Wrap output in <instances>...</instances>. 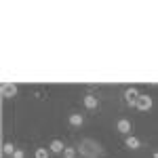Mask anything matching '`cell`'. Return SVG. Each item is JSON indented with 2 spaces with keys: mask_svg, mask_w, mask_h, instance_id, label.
<instances>
[{
  "mask_svg": "<svg viewBox=\"0 0 158 158\" xmlns=\"http://www.w3.org/2000/svg\"><path fill=\"white\" fill-rule=\"evenodd\" d=\"M76 154H78V150H76V148H65V150H63V158H76Z\"/></svg>",
  "mask_w": 158,
  "mask_h": 158,
  "instance_id": "obj_12",
  "label": "cell"
},
{
  "mask_svg": "<svg viewBox=\"0 0 158 158\" xmlns=\"http://www.w3.org/2000/svg\"><path fill=\"white\" fill-rule=\"evenodd\" d=\"M51 156V150L47 148H36V152H34V158H49Z\"/></svg>",
  "mask_w": 158,
  "mask_h": 158,
  "instance_id": "obj_11",
  "label": "cell"
},
{
  "mask_svg": "<svg viewBox=\"0 0 158 158\" xmlns=\"http://www.w3.org/2000/svg\"><path fill=\"white\" fill-rule=\"evenodd\" d=\"M131 129H133V124H131L129 118H120V120L116 122V131L122 135H131Z\"/></svg>",
  "mask_w": 158,
  "mask_h": 158,
  "instance_id": "obj_5",
  "label": "cell"
},
{
  "mask_svg": "<svg viewBox=\"0 0 158 158\" xmlns=\"http://www.w3.org/2000/svg\"><path fill=\"white\" fill-rule=\"evenodd\" d=\"M65 143L61 141V139H53L49 143V150H51V154H63V150H65Z\"/></svg>",
  "mask_w": 158,
  "mask_h": 158,
  "instance_id": "obj_7",
  "label": "cell"
},
{
  "mask_svg": "<svg viewBox=\"0 0 158 158\" xmlns=\"http://www.w3.org/2000/svg\"><path fill=\"white\" fill-rule=\"evenodd\" d=\"M17 89L19 86L15 85V82H2V86H0V91H2V97L4 99H11L17 95Z\"/></svg>",
  "mask_w": 158,
  "mask_h": 158,
  "instance_id": "obj_3",
  "label": "cell"
},
{
  "mask_svg": "<svg viewBox=\"0 0 158 158\" xmlns=\"http://www.w3.org/2000/svg\"><path fill=\"white\" fill-rule=\"evenodd\" d=\"M78 152L85 158H97V156H101L103 150H101V146H99L95 139H82L80 146H78Z\"/></svg>",
  "mask_w": 158,
  "mask_h": 158,
  "instance_id": "obj_1",
  "label": "cell"
},
{
  "mask_svg": "<svg viewBox=\"0 0 158 158\" xmlns=\"http://www.w3.org/2000/svg\"><path fill=\"white\" fill-rule=\"evenodd\" d=\"M99 106V97L97 95H85V108L86 110H95Z\"/></svg>",
  "mask_w": 158,
  "mask_h": 158,
  "instance_id": "obj_8",
  "label": "cell"
},
{
  "mask_svg": "<svg viewBox=\"0 0 158 158\" xmlns=\"http://www.w3.org/2000/svg\"><path fill=\"white\" fill-rule=\"evenodd\" d=\"M139 95H141V93H139V91H137L135 86H129V89L124 91V101H127L129 106H135V103H137V97H139Z\"/></svg>",
  "mask_w": 158,
  "mask_h": 158,
  "instance_id": "obj_4",
  "label": "cell"
},
{
  "mask_svg": "<svg viewBox=\"0 0 158 158\" xmlns=\"http://www.w3.org/2000/svg\"><path fill=\"white\" fill-rule=\"evenodd\" d=\"M152 106H154V99L150 97V95H146V93H141V95L137 97V103H135V108L141 110V112H148V110H152Z\"/></svg>",
  "mask_w": 158,
  "mask_h": 158,
  "instance_id": "obj_2",
  "label": "cell"
},
{
  "mask_svg": "<svg viewBox=\"0 0 158 158\" xmlns=\"http://www.w3.org/2000/svg\"><path fill=\"white\" fill-rule=\"evenodd\" d=\"M124 146L129 148V150H139L141 148V139L135 137V135H127L124 137Z\"/></svg>",
  "mask_w": 158,
  "mask_h": 158,
  "instance_id": "obj_6",
  "label": "cell"
},
{
  "mask_svg": "<svg viewBox=\"0 0 158 158\" xmlns=\"http://www.w3.org/2000/svg\"><path fill=\"white\" fill-rule=\"evenodd\" d=\"M152 158H158V150H156V152H154V154H152Z\"/></svg>",
  "mask_w": 158,
  "mask_h": 158,
  "instance_id": "obj_14",
  "label": "cell"
},
{
  "mask_svg": "<svg viewBox=\"0 0 158 158\" xmlns=\"http://www.w3.org/2000/svg\"><path fill=\"white\" fill-rule=\"evenodd\" d=\"M70 124L72 127H82V122H85V118H82V114H78V112H74V114H70Z\"/></svg>",
  "mask_w": 158,
  "mask_h": 158,
  "instance_id": "obj_9",
  "label": "cell"
},
{
  "mask_svg": "<svg viewBox=\"0 0 158 158\" xmlns=\"http://www.w3.org/2000/svg\"><path fill=\"white\" fill-rule=\"evenodd\" d=\"M15 150H17V146L11 143V141L2 143V156H13V154H15Z\"/></svg>",
  "mask_w": 158,
  "mask_h": 158,
  "instance_id": "obj_10",
  "label": "cell"
},
{
  "mask_svg": "<svg viewBox=\"0 0 158 158\" xmlns=\"http://www.w3.org/2000/svg\"><path fill=\"white\" fill-rule=\"evenodd\" d=\"M13 158H25V152L21 150V148H17V150H15V154H13Z\"/></svg>",
  "mask_w": 158,
  "mask_h": 158,
  "instance_id": "obj_13",
  "label": "cell"
}]
</instances>
